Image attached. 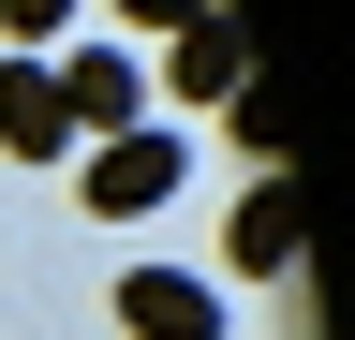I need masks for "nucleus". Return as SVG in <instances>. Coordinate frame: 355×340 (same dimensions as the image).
Masks as SVG:
<instances>
[{"label":"nucleus","mask_w":355,"mask_h":340,"mask_svg":"<svg viewBox=\"0 0 355 340\" xmlns=\"http://www.w3.org/2000/svg\"><path fill=\"white\" fill-rule=\"evenodd\" d=\"M74 193H89V222H148L178 193V148L163 134H104V148H74Z\"/></svg>","instance_id":"obj_1"},{"label":"nucleus","mask_w":355,"mask_h":340,"mask_svg":"<svg viewBox=\"0 0 355 340\" xmlns=\"http://www.w3.org/2000/svg\"><path fill=\"white\" fill-rule=\"evenodd\" d=\"M119 325L133 340H222V281H193V267H119Z\"/></svg>","instance_id":"obj_2"},{"label":"nucleus","mask_w":355,"mask_h":340,"mask_svg":"<svg viewBox=\"0 0 355 340\" xmlns=\"http://www.w3.org/2000/svg\"><path fill=\"white\" fill-rule=\"evenodd\" d=\"M133 104H148V74H133L119 45H74V60H60V118H74V148L133 134Z\"/></svg>","instance_id":"obj_3"},{"label":"nucleus","mask_w":355,"mask_h":340,"mask_svg":"<svg viewBox=\"0 0 355 340\" xmlns=\"http://www.w3.org/2000/svg\"><path fill=\"white\" fill-rule=\"evenodd\" d=\"M44 148H74L60 74H44V60H0V163H44Z\"/></svg>","instance_id":"obj_4"},{"label":"nucleus","mask_w":355,"mask_h":340,"mask_svg":"<svg viewBox=\"0 0 355 340\" xmlns=\"http://www.w3.org/2000/svg\"><path fill=\"white\" fill-rule=\"evenodd\" d=\"M222 267H237V281H282V267H296V193H282V178H252V193H237Z\"/></svg>","instance_id":"obj_5"},{"label":"nucleus","mask_w":355,"mask_h":340,"mask_svg":"<svg viewBox=\"0 0 355 340\" xmlns=\"http://www.w3.org/2000/svg\"><path fill=\"white\" fill-rule=\"evenodd\" d=\"M178 89H193V104H222V89H252V45H237V15H222V0H207L193 30H178Z\"/></svg>","instance_id":"obj_6"},{"label":"nucleus","mask_w":355,"mask_h":340,"mask_svg":"<svg viewBox=\"0 0 355 340\" xmlns=\"http://www.w3.org/2000/svg\"><path fill=\"white\" fill-rule=\"evenodd\" d=\"M44 30H74V0H0V45H44Z\"/></svg>","instance_id":"obj_7"},{"label":"nucleus","mask_w":355,"mask_h":340,"mask_svg":"<svg viewBox=\"0 0 355 340\" xmlns=\"http://www.w3.org/2000/svg\"><path fill=\"white\" fill-rule=\"evenodd\" d=\"M207 0H119V30H193Z\"/></svg>","instance_id":"obj_8"}]
</instances>
